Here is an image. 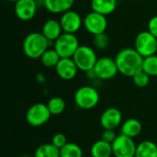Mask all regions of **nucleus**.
Returning <instances> with one entry per match:
<instances>
[{
    "instance_id": "obj_14",
    "label": "nucleus",
    "mask_w": 157,
    "mask_h": 157,
    "mask_svg": "<svg viewBox=\"0 0 157 157\" xmlns=\"http://www.w3.org/2000/svg\"><path fill=\"white\" fill-rule=\"evenodd\" d=\"M54 69L56 75L65 81L74 79L79 70L73 58H61Z\"/></svg>"
},
{
    "instance_id": "obj_31",
    "label": "nucleus",
    "mask_w": 157,
    "mask_h": 157,
    "mask_svg": "<svg viewBox=\"0 0 157 157\" xmlns=\"http://www.w3.org/2000/svg\"><path fill=\"white\" fill-rule=\"evenodd\" d=\"M7 1H9V2H13V3H16L17 1H18V0H7Z\"/></svg>"
},
{
    "instance_id": "obj_3",
    "label": "nucleus",
    "mask_w": 157,
    "mask_h": 157,
    "mask_svg": "<svg viewBox=\"0 0 157 157\" xmlns=\"http://www.w3.org/2000/svg\"><path fill=\"white\" fill-rule=\"evenodd\" d=\"M99 99L98 91L91 86H83L79 87L74 96L76 107L84 110H89L97 107Z\"/></svg>"
},
{
    "instance_id": "obj_13",
    "label": "nucleus",
    "mask_w": 157,
    "mask_h": 157,
    "mask_svg": "<svg viewBox=\"0 0 157 157\" xmlns=\"http://www.w3.org/2000/svg\"><path fill=\"white\" fill-rule=\"evenodd\" d=\"M38 9L37 0H18L15 3L14 11L18 19L22 21L31 20Z\"/></svg>"
},
{
    "instance_id": "obj_32",
    "label": "nucleus",
    "mask_w": 157,
    "mask_h": 157,
    "mask_svg": "<svg viewBox=\"0 0 157 157\" xmlns=\"http://www.w3.org/2000/svg\"><path fill=\"white\" fill-rule=\"evenodd\" d=\"M19 157H31V156H29V155H21V156H19Z\"/></svg>"
},
{
    "instance_id": "obj_15",
    "label": "nucleus",
    "mask_w": 157,
    "mask_h": 157,
    "mask_svg": "<svg viewBox=\"0 0 157 157\" xmlns=\"http://www.w3.org/2000/svg\"><path fill=\"white\" fill-rule=\"evenodd\" d=\"M41 33L46 37V39L51 41H55L63 33V29L60 23V20L50 18L42 26Z\"/></svg>"
},
{
    "instance_id": "obj_21",
    "label": "nucleus",
    "mask_w": 157,
    "mask_h": 157,
    "mask_svg": "<svg viewBox=\"0 0 157 157\" xmlns=\"http://www.w3.org/2000/svg\"><path fill=\"white\" fill-rule=\"evenodd\" d=\"M61 57L54 49H48L40 58L41 64L46 68H55Z\"/></svg>"
},
{
    "instance_id": "obj_19",
    "label": "nucleus",
    "mask_w": 157,
    "mask_h": 157,
    "mask_svg": "<svg viewBox=\"0 0 157 157\" xmlns=\"http://www.w3.org/2000/svg\"><path fill=\"white\" fill-rule=\"evenodd\" d=\"M92 157H111L113 155L111 144L103 141L102 139L95 142L90 148Z\"/></svg>"
},
{
    "instance_id": "obj_5",
    "label": "nucleus",
    "mask_w": 157,
    "mask_h": 157,
    "mask_svg": "<svg viewBox=\"0 0 157 157\" xmlns=\"http://www.w3.org/2000/svg\"><path fill=\"white\" fill-rule=\"evenodd\" d=\"M73 59L78 69L86 73L94 69L98 58L93 48L87 45H80Z\"/></svg>"
},
{
    "instance_id": "obj_18",
    "label": "nucleus",
    "mask_w": 157,
    "mask_h": 157,
    "mask_svg": "<svg viewBox=\"0 0 157 157\" xmlns=\"http://www.w3.org/2000/svg\"><path fill=\"white\" fill-rule=\"evenodd\" d=\"M118 6L117 0H91L92 11L98 12L104 16L112 14Z\"/></svg>"
},
{
    "instance_id": "obj_8",
    "label": "nucleus",
    "mask_w": 157,
    "mask_h": 157,
    "mask_svg": "<svg viewBox=\"0 0 157 157\" xmlns=\"http://www.w3.org/2000/svg\"><path fill=\"white\" fill-rule=\"evenodd\" d=\"M93 70L96 74L97 78L103 81L110 80L119 74L115 58L113 59L109 56L98 58Z\"/></svg>"
},
{
    "instance_id": "obj_29",
    "label": "nucleus",
    "mask_w": 157,
    "mask_h": 157,
    "mask_svg": "<svg viewBox=\"0 0 157 157\" xmlns=\"http://www.w3.org/2000/svg\"><path fill=\"white\" fill-rule=\"evenodd\" d=\"M117 133L115 130H104L101 134V139L105 142H108L109 144H112L115 139L117 138Z\"/></svg>"
},
{
    "instance_id": "obj_12",
    "label": "nucleus",
    "mask_w": 157,
    "mask_h": 157,
    "mask_svg": "<svg viewBox=\"0 0 157 157\" xmlns=\"http://www.w3.org/2000/svg\"><path fill=\"white\" fill-rule=\"evenodd\" d=\"M122 122L121 111L114 107L106 109L99 118V123L104 130H116Z\"/></svg>"
},
{
    "instance_id": "obj_6",
    "label": "nucleus",
    "mask_w": 157,
    "mask_h": 157,
    "mask_svg": "<svg viewBox=\"0 0 157 157\" xmlns=\"http://www.w3.org/2000/svg\"><path fill=\"white\" fill-rule=\"evenodd\" d=\"M52 116L47 104L36 103L28 109L25 118L29 125L32 127H40L46 124Z\"/></svg>"
},
{
    "instance_id": "obj_28",
    "label": "nucleus",
    "mask_w": 157,
    "mask_h": 157,
    "mask_svg": "<svg viewBox=\"0 0 157 157\" xmlns=\"http://www.w3.org/2000/svg\"><path fill=\"white\" fill-rule=\"evenodd\" d=\"M67 138L66 136L63 134V133H61V132H58V133H55L53 136H52V144L56 146L57 148L61 149L63 148L66 144H67Z\"/></svg>"
},
{
    "instance_id": "obj_24",
    "label": "nucleus",
    "mask_w": 157,
    "mask_h": 157,
    "mask_svg": "<svg viewBox=\"0 0 157 157\" xmlns=\"http://www.w3.org/2000/svg\"><path fill=\"white\" fill-rule=\"evenodd\" d=\"M60 157H83V150L77 144L67 143L60 149Z\"/></svg>"
},
{
    "instance_id": "obj_4",
    "label": "nucleus",
    "mask_w": 157,
    "mask_h": 157,
    "mask_svg": "<svg viewBox=\"0 0 157 157\" xmlns=\"http://www.w3.org/2000/svg\"><path fill=\"white\" fill-rule=\"evenodd\" d=\"M79 46V40L75 34L63 32L54 41L53 49L61 58H73Z\"/></svg>"
},
{
    "instance_id": "obj_10",
    "label": "nucleus",
    "mask_w": 157,
    "mask_h": 157,
    "mask_svg": "<svg viewBox=\"0 0 157 157\" xmlns=\"http://www.w3.org/2000/svg\"><path fill=\"white\" fill-rule=\"evenodd\" d=\"M83 26L88 33L95 36L106 32L108 28V19L106 16L91 11L85 16Z\"/></svg>"
},
{
    "instance_id": "obj_7",
    "label": "nucleus",
    "mask_w": 157,
    "mask_h": 157,
    "mask_svg": "<svg viewBox=\"0 0 157 157\" xmlns=\"http://www.w3.org/2000/svg\"><path fill=\"white\" fill-rule=\"evenodd\" d=\"M134 49L144 58L155 55L157 52V38L148 30L141 31L135 37Z\"/></svg>"
},
{
    "instance_id": "obj_27",
    "label": "nucleus",
    "mask_w": 157,
    "mask_h": 157,
    "mask_svg": "<svg viewBox=\"0 0 157 157\" xmlns=\"http://www.w3.org/2000/svg\"><path fill=\"white\" fill-rule=\"evenodd\" d=\"M93 43L98 50H106L109 45V38L106 32L95 35L93 37Z\"/></svg>"
},
{
    "instance_id": "obj_11",
    "label": "nucleus",
    "mask_w": 157,
    "mask_h": 157,
    "mask_svg": "<svg viewBox=\"0 0 157 157\" xmlns=\"http://www.w3.org/2000/svg\"><path fill=\"white\" fill-rule=\"evenodd\" d=\"M84 18H82L81 15L75 10H68L61 15L60 23L63 29V31L65 33L75 34L79 31L83 26Z\"/></svg>"
},
{
    "instance_id": "obj_1",
    "label": "nucleus",
    "mask_w": 157,
    "mask_h": 157,
    "mask_svg": "<svg viewBox=\"0 0 157 157\" xmlns=\"http://www.w3.org/2000/svg\"><path fill=\"white\" fill-rule=\"evenodd\" d=\"M119 74L132 77L137 72L142 70L144 57L134 48H124L121 50L115 57Z\"/></svg>"
},
{
    "instance_id": "obj_17",
    "label": "nucleus",
    "mask_w": 157,
    "mask_h": 157,
    "mask_svg": "<svg viewBox=\"0 0 157 157\" xmlns=\"http://www.w3.org/2000/svg\"><path fill=\"white\" fill-rule=\"evenodd\" d=\"M75 0H44V7L52 14H63L72 9Z\"/></svg>"
},
{
    "instance_id": "obj_30",
    "label": "nucleus",
    "mask_w": 157,
    "mask_h": 157,
    "mask_svg": "<svg viewBox=\"0 0 157 157\" xmlns=\"http://www.w3.org/2000/svg\"><path fill=\"white\" fill-rule=\"evenodd\" d=\"M147 28H148L147 30L150 31L155 37L157 38V15L150 18Z\"/></svg>"
},
{
    "instance_id": "obj_16",
    "label": "nucleus",
    "mask_w": 157,
    "mask_h": 157,
    "mask_svg": "<svg viewBox=\"0 0 157 157\" xmlns=\"http://www.w3.org/2000/svg\"><path fill=\"white\" fill-rule=\"evenodd\" d=\"M143 131V125L137 119H127L121 125V133L132 139L138 137Z\"/></svg>"
},
{
    "instance_id": "obj_23",
    "label": "nucleus",
    "mask_w": 157,
    "mask_h": 157,
    "mask_svg": "<svg viewBox=\"0 0 157 157\" xmlns=\"http://www.w3.org/2000/svg\"><path fill=\"white\" fill-rule=\"evenodd\" d=\"M47 106L52 116L61 115L66 109V103L64 99L60 97L51 98L47 103Z\"/></svg>"
},
{
    "instance_id": "obj_9",
    "label": "nucleus",
    "mask_w": 157,
    "mask_h": 157,
    "mask_svg": "<svg viewBox=\"0 0 157 157\" xmlns=\"http://www.w3.org/2000/svg\"><path fill=\"white\" fill-rule=\"evenodd\" d=\"M113 156L115 157H134L137 144L134 139L120 133L115 141L111 144Z\"/></svg>"
},
{
    "instance_id": "obj_25",
    "label": "nucleus",
    "mask_w": 157,
    "mask_h": 157,
    "mask_svg": "<svg viewBox=\"0 0 157 157\" xmlns=\"http://www.w3.org/2000/svg\"><path fill=\"white\" fill-rule=\"evenodd\" d=\"M142 69L151 77L157 76V55H151L144 58Z\"/></svg>"
},
{
    "instance_id": "obj_26",
    "label": "nucleus",
    "mask_w": 157,
    "mask_h": 157,
    "mask_svg": "<svg viewBox=\"0 0 157 157\" xmlns=\"http://www.w3.org/2000/svg\"><path fill=\"white\" fill-rule=\"evenodd\" d=\"M150 75H148L143 69L140 70L139 72H137L132 78V81L134 83V85L138 87H145L149 85V82H150Z\"/></svg>"
},
{
    "instance_id": "obj_22",
    "label": "nucleus",
    "mask_w": 157,
    "mask_h": 157,
    "mask_svg": "<svg viewBox=\"0 0 157 157\" xmlns=\"http://www.w3.org/2000/svg\"><path fill=\"white\" fill-rule=\"evenodd\" d=\"M34 157H60V149L52 143L43 144L36 149Z\"/></svg>"
},
{
    "instance_id": "obj_2",
    "label": "nucleus",
    "mask_w": 157,
    "mask_h": 157,
    "mask_svg": "<svg viewBox=\"0 0 157 157\" xmlns=\"http://www.w3.org/2000/svg\"><path fill=\"white\" fill-rule=\"evenodd\" d=\"M49 42L41 32H31L25 37L22 43V50L28 58L40 59L49 49Z\"/></svg>"
},
{
    "instance_id": "obj_20",
    "label": "nucleus",
    "mask_w": 157,
    "mask_h": 157,
    "mask_svg": "<svg viewBox=\"0 0 157 157\" xmlns=\"http://www.w3.org/2000/svg\"><path fill=\"white\" fill-rule=\"evenodd\" d=\"M134 157H157V144L149 140H145L137 144Z\"/></svg>"
}]
</instances>
